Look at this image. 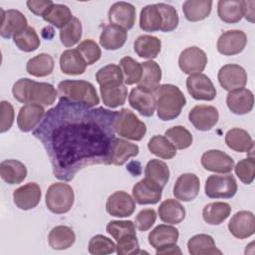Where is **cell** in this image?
Instances as JSON below:
<instances>
[{"instance_id":"obj_20","label":"cell","mask_w":255,"mask_h":255,"mask_svg":"<svg viewBox=\"0 0 255 255\" xmlns=\"http://www.w3.org/2000/svg\"><path fill=\"white\" fill-rule=\"evenodd\" d=\"M200 188V181L194 173H183L177 177L173 185V195L184 202L193 200Z\"/></svg>"},{"instance_id":"obj_40","label":"cell","mask_w":255,"mask_h":255,"mask_svg":"<svg viewBox=\"0 0 255 255\" xmlns=\"http://www.w3.org/2000/svg\"><path fill=\"white\" fill-rule=\"evenodd\" d=\"M96 80L100 88H114L123 85L124 76L120 66L109 64L96 73Z\"/></svg>"},{"instance_id":"obj_7","label":"cell","mask_w":255,"mask_h":255,"mask_svg":"<svg viewBox=\"0 0 255 255\" xmlns=\"http://www.w3.org/2000/svg\"><path fill=\"white\" fill-rule=\"evenodd\" d=\"M204 190L210 198H231L237 192V182L232 174H212L207 177Z\"/></svg>"},{"instance_id":"obj_5","label":"cell","mask_w":255,"mask_h":255,"mask_svg":"<svg viewBox=\"0 0 255 255\" xmlns=\"http://www.w3.org/2000/svg\"><path fill=\"white\" fill-rule=\"evenodd\" d=\"M114 128L120 136L135 141L141 140L146 133L145 124L127 108L118 111Z\"/></svg>"},{"instance_id":"obj_56","label":"cell","mask_w":255,"mask_h":255,"mask_svg":"<svg viewBox=\"0 0 255 255\" xmlns=\"http://www.w3.org/2000/svg\"><path fill=\"white\" fill-rule=\"evenodd\" d=\"M1 108V117H0V132L3 133L9 130L14 123V108L11 103L7 101H2L0 103Z\"/></svg>"},{"instance_id":"obj_59","label":"cell","mask_w":255,"mask_h":255,"mask_svg":"<svg viewBox=\"0 0 255 255\" xmlns=\"http://www.w3.org/2000/svg\"><path fill=\"white\" fill-rule=\"evenodd\" d=\"M180 248L176 244L166 245L156 249V255H165V254H181Z\"/></svg>"},{"instance_id":"obj_27","label":"cell","mask_w":255,"mask_h":255,"mask_svg":"<svg viewBox=\"0 0 255 255\" xmlns=\"http://www.w3.org/2000/svg\"><path fill=\"white\" fill-rule=\"evenodd\" d=\"M60 68L66 75H82L86 71L87 64L77 49H69L60 56Z\"/></svg>"},{"instance_id":"obj_50","label":"cell","mask_w":255,"mask_h":255,"mask_svg":"<svg viewBox=\"0 0 255 255\" xmlns=\"http://www.w3.org/2000/svg\"><path fill=\"white\" fill-rule=\"evenodd\" d=\"M89 252L93 255L112 254L117 251V245L108 237L98 234L89 242Z\"/></svg>"},{"instance_id":"obj_6","label":"cell","mask_w":255,"mask_h":255,"mask_svg":"<svg viewBox=\"0 0 255 255\" xmlns=\"http://www.w3.org/2000/svg\"><path fill=\"white\" fill-rule=\"evenodd\" d=\"M75 194L73 188L65 182L51 184L46 192L47 208L55 214L67 213L73 206Z\"/></svg>"},{"instance_id":"obj_29","label":"cell","mask_w":255,"mask_h":255,"mask_svg":"<svg viewBox=\"0 0 255 255\" xmlns=\"http://www.w3.org/2000/svg\"><path fill=\"white\" fill-rule=\"evenodd\" d=\"M0 176L8 184H19L27 176V167L17 159H5L0 163Z\"/></svg>"},{"instance_id":"obj_11","label":"cell","mask_w":255,"mask_h":255,"mask_svg":"<svg viewBox=\"0 0 255 255\" xmlns=\"http://www.w3.org/2000/svg\"><path fill=\"white\" fill-rule=\"evenodd\" d=\"M188 120L196 129L207 131L217 124L219 113L213 106L197 105L189 111Z\"/></svg>"},{"instance_id":"obj_37","label":"cell","mask_w":255,"mask_h":255,"mask_svg":"<svg viewBox=\"0 0 255 255\" xmlns=\"http://www.w3.org/2000/svg\"><path fill=\"white\" fill-rule=\"evenodd\" d=\"M54 70V59L51 55L41 53L31 58L26 65V71L29 75L42 78L49 76Z\"/></svg>"},{"instance_id":"obj_31","label":"cell","mask_w":255,"mask_h":255,"mask_svg":"<svg viewBox=\"0 0 255 255\" xmlns=\"http://www.w3.org/2000/svg\"><path fill=\"white\" fill-rule=\"evenodd\" d=\"M133 49L138 57L152 60L160 53L161 41L155 36L141 35L135 39Z\"/></svg>"},{"instance_id":"obj_58","label":"cell","mask_w":255,"mask_h":255,"mask_svg":"<svg viewBox=\"0 0 255 255\" xmlns=\"http://www.w3.org/2000/svg\"><path fill=\"white\" fill-rule=\"evenodd\" d=\"M255 1H243V17L246 18L247 21L253 23L255 12H254Z\"/></svg>"},{"instance_id":"obj_18","label":"cell","mask_w":255,"mask_h":255,"mask_svg":"<svg viewBox=\"0 0 255 255\" xmlns=\"http://www.w3.org/2000/svg\"><path fill=\"white\" fill-rule=\"evenodd\" d=\"M109 21L123 29L130 30L135 22V8L128 2H116L109 10Z\"/></svg>"},{"instance_id":"obj_19","label":"cell","mask_w":255,"mask_h":255,"mask_svg":"<svg viewBox=\"0 0 255 255\" xmlns=\"http://www.w3.org/2000/svg\"><path fill=\"white\" fill-rule=\"evenodd\" d=\"M229 232L238 239H245L255 232L254 214L247 210L236 212L228 223Z\"/></svg>"},{"instance_id":"obj_16","label":"cell","mask_w":255,"mask_h":255,"mask_svg":"<svg viewBox=\"0 0 255 255\" xmlns=\"http://www.w3.org/2000/svg\"><path fill=\"white\" fill-rule=\"evenodd\" d=\"M162 187L149 178H143L132 187L133 199L140 205L156 204L162 194Z\"/></svg>"},{"instance_id":"obj_39","label":"cell","mask_w":255,"mask_h":255,"mask_svg":"<svg viewBox=\"0 0 255 255\" xmlns=\"http://www.w3.org/2000/svg\"><path fill=\"white\" fill-rule=\"evenodd\" d=\"M162 25L161 13L157 4H150L144 6L139 15V27L145 32L160 31Z\"/></svg>"},{"instance_id":"obj_21","label":"cell","mask_w":255,"mask_h":255,"mask_svg":"<svg viewBox=\"0 0 255 255\" xmlns=\"http://www.w3.org/2000/svg\"><path fill=\"white\" fill-rule=\"evenodd\" d=\"M41 188L36 182L26 183L13 192V201L15 205L22 210L35 208L41 200Z\"/></svg>"},{"instance_id":"obj_42","label":"cell","mask_w":255,"mask_h":255,"mask_svg":"<svg viewBox=\"0 0 255 255\" xmlns=\"http://www.w3.org/2000/svg\"><path fill=\"white\" fill-rule=\"evenodd\" d=\"M144 174L146 178L151 179L163 188L169 179V168L162 160L150 159L145 165Z\"/></svg>"},{"instance_id":"obj_3","label":"cell","mask_w":255,"mask_h":255,"mask_svg":"<svg viewBox=\"0 0 255 255\" xmlns=\"http://www.w3.org/2000/svg\"><path fill=\"white\" fill-rule=\"evenodd\" d=\"M154 93L157 117L161 121L176 119L182 108L186 105V99L180 89L171 84L159 85Z\"/></svg>"},{"instance_id":"obj_17","label":"cell","mask_w":255,"mask_h":255,"mask_svg":"<svg viewBox=\"0 0 255 255\" xmlns=\"http://www.w3.org/2000/svg\"><path fill=\"white\" fill-rule=\"evenodd\" d=\"M201 164L204 169L217 173H228L234 167L233 158L219 149H210L201 156Z\"/></svg>"},{"instance_id":"obj_57","label":"cell","mask_w":255,"mask_h":255,"mask_svg":"<svg viewBox=\"0 0 255 255\" xmlns=\"http://www.w3.org/2000/svg\"><path fill=\"white\" fill-rule=\"evenodd\" d=\"M26 4L33 14L43 17L54 3L51 0H29Z\"/></svg>"},{"instance_id":"obj_1","label":"cell","mask_w":255,"mask_h":255,"mask_svg":"<svg viewBox=\"0 0 255 255\" xmlns=\"http://www.w3.org/2000/svg\"><path fill=\"white\" fill-rule=\"evenodd\" d=\"M117 113L59 98L33 130L46 149L56 178L71 181L89 165L110 164Z\"/></svg>"},{"instance_id":"obj_14","label":"cell","mask_w":255,"mask_h":255,"mask_svg":"<svg viewBox=\"0 0 255 255\" xmlns=\"http://www.w3.org/2000/svg\"><path fill=\"white\" fill-rule=\"evenodd\" d=\"M107 212L115 217H128L135 209L134 199L125 191H116L108 197Z\"/></svg>"},{"instance_id":"obj_4","label":"cell","mask_w":255,"mask_h":255,"mask_svg":"<svg viewBox=\"0 0 255 255\" xmlns=\"http://www.w3.org/2000/svg\"><path fill=\"white\" fill-rule=\"evenodd\" d=\"M59 98L67 99L89 108L100 104V98L93 84L83 80H64L58 84Z\"/></svg>"},{"instance_id":"obj_30","label":"cell","mask_w":255,"mask_h":255,"mask_svg":"<svg viewBox=\"0 0 255 255\" xmlns=\"http://www.w3.org/2000/svg\"><path fill=\"white\" fill-rule=\"evenodd\" d=\"M160 220L167 224H178L185 218V208L176 199H166L158 207Z\"/></svg>"},{"instance_id":"obj_8","label":"cell","mask_w":255,"mask_h":255,"mask_svg":"<svg viewBox=\"0 0 255 255\" xmlns=\"http://www.w3.org/2000/svg\"><path fill=\"white\" fill-rule=\"evenodd\" d=\"M217 79L224 90L232 92L246 86L247 73L243 67L237 64H227L219 69Z\"/></svg>"},{"instance_id":"obj_23","label":"cell","mask_w":255,"mask_h":255,"mask_svg":"<svg viewBox=\"0 0 255 255\" xmlns=\"http://www.w3.org/2000/svg\"><path fill=\"white\" fill-rule=\"evenodd\" d=\"M228 109L235 115H246L254 106L253 93L245 88L229 92L226 98Z\"/></svg>"},{"instance_id":"obj_46","label":"cell","mask_w":255,"mask_h":255,"mask_svg":"<svg viewBox=\"0 0 255 255\" xmlns=\"http://www.w3.org/2000/svg\"><path fill=\"white\" fill-rule=\"evenodd\" d=\"M82 23L77 17H73L72 20L60 30L61 43L67 47H73L82 38Z\"/></svg>"},{"instance_id":"obj_49","label":"cell","mask_w":255,"mask_h":255,"mask_svg":"<svg viewBox=\"0 0 255 255\" xmlns=\"http://www.w3.org/2000/svg\"><path fill=\"white\" fill-rule=\"evenodd\" d=\"M107 232L116 241H119L123 237L135 233V225L130 220H113L107 225Z\"/></svg>"},{"instance_id":"obj_25","label":"cell","mask_w":255,"mask_h":255,"mask_svg":"<svg viewBox=\"0 0 255 255\" xmlns=\"http://www.w3.org/2000/svg\"><path fill=\"white\" fill-rule=\"evenodd\" d=\"M128 39V32L117 26V25H107L104 27L100 35V44L106 50H119L121 49Z\"/></svg>"},{"instance_id":"obj_54","label":"cell","mask_w":255,"mask_h":255,"mask_svg":"<svg viewBox=\"0 0 255 255\" xmlns=\"http://www.w3.org/2000/svg\"><path fill=\"white\" fill-rule=\"evenodd\" d=\"M117 253L119 255H130L138 253H146L139 251V244L136 238V234H130L126 237H123L117 241Z\"/></svg>"},{"instance_id":"obj_51","label":"cell","mask_w":255,"mask_h":255,"mask_svg":"<svg viewBox=\"0 0 255 255\" xmlns=\"http://www.w3.org/2000/svg\"><path fill=\"white\" fill-rule=\"evenodd\" d=\"M157 7L162 17V25H161L160 31L161 32L173 31L178 26V23H179L177 11L173 6L165 3H157Z\"/></svg>"},{"instance_id":"obj_43","label":"cell","mask_w":255,"mask_h":255,"mask_svg":"<svg viewBox=\"0 0 255 255\" xmlns=\"http://www.w3.org/2000/svg\"><path fill=\"white\" fill-rule=\"evenodd\" d=\"M147 147L152 154L162 159H170L176 154L175 146L163 135H153L148 140Z\"/></svg>"},{"instance_id":"obj_34","label":"cell","mask_w":255,"mask_h":255,"mask_svg":"<svg viewBox=\"0 0 255 255\" xmlns=\"http://www.w3.org/2000/svg\"><path fill=\"white\" fill-rule=\"evenodd\" d=\"M211 8V0H187L182 4L184 17L189 22L204 20L209 16Z\"/></svg>"},{"instance_id":"obj_28","label":"cell","mask_w":255,"mask_h":255,"mask_svg":"<svg viewBox=\"0 0 255 255\" xmlns=\"http://www.w3.org/2000/svg\"><path fill=\"white\" fill-rule=\"evenodd\" d=\"M225 143L227 146L237 152H251L254 144L251 135L245 129L234 128L229 129L225 134Z\"/></svg>"},{"instance_id":"obj_33","label":"cell","mask_w":255,"mask_h":255,"mask_svg":"<svg viewBox=\"0 0 255 255\" xmlns=\"http://www.w3.org/2000/svg\"><path fill=\"white\" fill-rule=\"evenodd\" d=\"M187 249L191 255L222 254V252L217 249L212 236L208 234H197L192 236L187 242Z\"/></svg>"},{"instance_id":"obj_53","label":"cell","mask_w":255,"mask_h":255,"mask_svg":"<svg viewBox=\"0 0 255 255\" xmlns=\"http://www.w3.org/2000/svg\"><path fill=\"white\" fill-rule=\"evenodd\" d=\"M77 50L82 55L87 65H93L98 62L102 56V51L99 45L92 39H87L82 41Z\"/></svg>"},{"instance_id":"obj_55","label":"cell","mask_w":255,"mask_h":255,"mask_svg":"<svg viewBox=\"0 0 255 255\" xmlns=\"http://www.w3.org/2000/svg\"><path fill=\"white\" fill-rule=\"evenodd\" d=\"M156 212L152 208L142 209L137 213L134 219V225L139 231H146L155 223Z\"/></svg>"},{"instance_id":"obj_36","label":"cell","mask_w":255,"mask_h":255,"mask_svg":"<svg viewBox=\"0 0 255 255\" xmlns=\"http://www.w3.org/2000/svg\"><path fill=\"white\" fill-rule=\"evenodd\" d=\"M231 207L227 202H210L202 210L203 220L209 225H219L230 215Z\"/></svg>"},{"instance_id":"obj_52","label":"cell","mask_w":255,"mask_h":255,"mask_svg":"<svg viewBox=\"0 0 255 255\" xmlns=\"http://www.w3.org/2000/svg\"><path fill=\"white\" fill-rule=\"evenodd\" d=\"M238 178L245 184H251L255 177V160L254 156H248L238 161L233 167Z\"/></svg>"},{"instance_id":"obj_12","label":"cell","mask_w":255,"mask_h":255,"mask_svg":"<svg viewBox=\"0 0 255 255\" xmlns=\"http://www.w3.org/2000/svg\"><path fill=\"white\" fill-rule=\"evenodd\" d=\"M247 44V36L241 30L223 32L217 40V51L224 56H233L241 53Z\"/></svg>"},{"instance_id":"obj_41","label":"cell","mask_w":255,"mask_h":255,"mask_svg":"<svg viewBox=\"0 0 255 255\" xmlns=\"http://www.w3.org/2000/svg\"><path fill=\"white\" fill-rule=\"evenodd\" d=\"M72 12L67 5L53 4L43 16V19L60 30L65 27L73 18Z\"/></svg>"},{"instance_id":"obj_22","label":"cell","mask_w":255,"mask_h":255,"mask_svg":"<svg viewBox=\"0 0 255 255\" xmlns=\"http://www.w3.org/2000/svg\"><path fill=\"white\" fill-rule=\"evenodd\" d=\"M45 110L39 104H26L24 105L17 116V125L21 131L28 132L34 129L43 120Z\"/></svg>"},{"instance_id":"obj_9","label":"cell","mask_w":255,"mask_h":255,"mask_svg":"<svg viewBox=\"0 0 255 255\" xmlns=\"http://www.w3.org/2000/svg\"><path fill=\"white\" fill-rule=\"evenodd\" d=\"M186 88L194 100L212 101L216 97V89L211 80L204 74H191L186 79Z\"/></svg>"},{"instance_id":"obj_45","label":"cell","mask_w":255,"mask_h":255,"mask_svg":"<svg viewBox=\"0 0 255 255\" xmlns=\"http://www.w3.org/2000/svg\"><path fill=\"white\" fill-rule=\"evenodd\" d=\"M100 93L104 105L111 109L123 106L128 97V89L124 84L114 88H100Z\"/></svg>"},{"instance_id":"obj_38","label":"cell","mask_w":255,"mask_h":255,"mask_svg":"<svg viewBox=\"0 0 255 255\" xmlns=\"http://www.w3.org/2000/svg\"><path fill=\"white\" fill-rule=\"evenodd\" d=\"M141 78L137 83L138 86L154 92L161 80V69L159 65L152 60H148L141 63Z\"/></svg>"},{"instance_id":"obj_35","label":"cell","mask_w":255,"mask_h":255,"mask_svg":"<svg viewBox=\"0 0 255 255\" xmlns=\"http://www.w3.org/2000/svg\"><path fill=\"white\" fill-rule=\"evenodd\" d=\"M217 13L221 21L234 24L243 18L242 0H220L217 4Z\"/></svg>"},{"instance_id":"obj_26","label":"cell","mask_w":255,"mask_h":255,"mask_svg":"<svg viewBox=\"0 0 255 255\" xmlns=\"http://www.w3.org/2000/svg\"><path fill=\"white\" fill-rule=\"evenodd\" d=\"M179 232L178 229L166 224L157 225L154 229H152L148 234V243L154 249H158L160 247L176 244L178 240Z\"/></svg>"},{"instance_id":"obj_48","label":"cell","mask_w":255,"mask_h":255,"mask_svg":"<svg viewBox=\"0 0 255 255\" xmlns=\"http://www.w3.org/2000/svg\"><path fill=\"white\" fill-rule=\"evenodd\" d=\"M165 137L177 149H185L192 143V134L183 126H175L165 130Z\"/></svg>"},{"instance_id":"obj_10","label":"cell","mask_w":255,"mask_h":255,"mask_svg":"<svg viewBox=\"0 0 255 255\" xmlns=\"http://www.w3.org/2000/svg\"><path fill=\"white\" fill-rule=\"evenodd\" d=\"M207 64V56L203 50L196 46L184 49L178 58V65L184 74L201 73Z\"/></svg>"},{"instance_id":"obj_44","label":"cell","mask_w":255,"mask_h":255,"mask_svg":"<svg viewBox=\"0 0 255 255\" xmlns=\"http://www.w3.org/2000/svg\"><path fill=\"white\" fill-rule=\"evenodd\" d=\"M13 42L16 47L23 52L36 51L41 44L36 30L31 26L26 27L23 31L14 36Z\"/></svg>"},{"instance_id":"obj_2","label":"cell","mask_w":255,"mask_h":255,"mask_svg":"<svg viewBox=\"0 0 255 255\" xmlns=\"http://www.w3.org/2000/svg\"><path fill=\"white\" fill-rule=\"evenodd\" d=\"M12 94L20 103H34L41 106L53 105L58 97V92L52 84L39 83L28 78H22L15 82Z\"/></svg>"},{"instance_id":"obj_32","label":"cell","mask_w":255,"mask_h":255,"mask_svg":"<svg viewBox=\"0 0 255 255\" xmlns=\"http://www.w3.org/2000/svg\"><path fill=\"white\" fill-rule=\"evenodd\" d=\"M75 232L72 228L66 225L54 227L48 235L49 245L54 250H66L75 243Z\"/></svg>"},{"instance_id":"obj_24","label":"cell","mask_w":255,"mask_h":255,"mask_svg":"<svg viewBox=\"0 0 255 255\" xmlns=\"http://www.w3.org/2000/svg\"><path fill=\"white\" fill-rule=\"evenodd\" d=\"M138 145L131 143L126 139L115 137L110 152V164L123 165L129 157L138 154Z\"/></svg>"},{"instance_id":"obj_13","label":"cell","mask_w":255,"mask_h":255,"mask_svg":"<svg viewBox=\"0 0 255 255\" xmlns=\"http://www.w3.org/2000/svg\"><path fill=\"white\" fill-rule=\"evenodd\" d=\"M129 106L138 112L142 117H151L155 111L154 93L142 87L131 89L128 96Z\"/></svg>"},{"instance_id":"obj_15","label":"cell","mask_w":255,"mask_h":255,"mask_svg":"<svg viewBox=\"0 0 255 255\" xmlns=\"http://www.w3.org/2000/svg\"><path fill=\"white\" fill-rule=\"evenodd\" d=\"M0 35L2 38L10 39L23 31L27 26V19L23 13L15 9H1Z\"/></svg>"},{"instance_id":"obj_47","label":"cell","mask_w":255,"mask_h":255,"mask_svg":"<svg viewBox=\"0 0 255 255\" xmlns=\"http://www.w3.org/2000/svg\"><path fill=\"white\" fill-rule=\"evenodd\" d=\"M120 68L122 69L124 82L126 85L137 84L141 78V63L136 62L131 57H124L120 61Z\"/></svg>"}]
</instances>
